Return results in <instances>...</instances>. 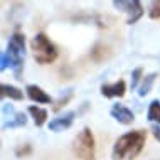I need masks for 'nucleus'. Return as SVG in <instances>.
<instances>
[{"label": "nucleus", "instance_id": "obj_1", "mask_svg": "<svg viewBox=\"0 0 160 160\" xmlns=\"http://www.w3.org/2000/svg\"><path fill=\"white\" fill-rule=\"evenodd\" d=\"M147 140V133L143 130H135L122 135L115 142L113 147V160H133L143 150Z\"/></svg>", "mask_w": 160, "mask_h": 160}, {"label": "nucleus", "instance_id": "obj_2", "mask_svg": "<svg viewBox=\"0 0 160 160\" xmlns=\"http://www.w3.org/2000/svg\"><path fill=\"white\" fill-rule=\"evenodd\" d=\"M7 59H8V68L14 69L15 76L19 78L24 68V54H25V37L24 34L15 32L10 37L7 44Z\"/></svg>", "mask_w": 160, "mask_h": 160}, {"label": "nucleus", "instance_id": "obj_3", "mask_svg": "<svg viewBox=\"0 0 160 160\" xmlns=\"http://www.w3.org/2000/svg\"><path fill=\"white\" fill-rule=\"evenodd\" d=\"M31 47L34 51V58L39 64H51L58 59V49L46 34H36L31 42Z\"/></svg>", "mask_w": 160, "mask_h": 160}, {"label": "nucleus", "instance_id": "obj_4", "mask_svg": "<svg viewBox=\"0 0 160 160\" xmlns=\"http://www.w3.org/2000/svg\"><path fill=\"white\" fill-rule=\"evenodd\" d=\"M72 150L79 160H96V150H94V137L88 127L83 128L76 135L72 142Z\"/></svg>", "mask_w": 160, "mask_h": 160}, {"label": "nucleus", "instance_id": "obj_5", "mask_svg": "<svg viewBox=\"0 0 160 160\" xmlns=\"http://www.w3.org/2000/svg\"><path fill=\"white\" fill-rule=\"evenodd\" d=\"M74 116H76L74 111H68V113H64V115L56 116V118H52L49 122V130L51 132H64V130H68L72 125Z\"/></svg>", "mask_w": 160, "mask_h": 160}, {"label": "nucleus", "instance_id": "obj_6", "mask_svg": "<svg viewBox=\"0 0 160 160\" xmlns=\"http://www.w3.org/2000/svg\"><path fill=\"white\" fill-rule=\"evenodd\" d=\"M111 116L122 125H132L133 120H135L133 111L128 110V108L123 106V105H115L113 108H111Z\"/></svg>", "mask_w": 160, "mask_h": 160}, {"label": "nucleus", "instance_id": "obj_7", "mask_svg": "<svg viewBox=\"0 0 160 160\" xmlns=\"http://www.w3.org/2000/svg\"><path fill=\"white\" fill-rule=\"evenodd\" d=\"M127 91L125 81H116L113 84H103L101 86V94L105 98H122Z\"/></svg>", "mask_w": 160, "mask_h": 160}, {"label": "nucleus", "instance_id": "obj_8", "mask_svg": "<svg viewBox=\"0 0 160 160\" xmlns=\"http://www.w3.org/2000/svg\"><path fill=\"white\" fill-rule=\"evenodd\" d=\"M27 96L36 103H51V96L47 94L42 88H39L37 84H29L27 86Z\"/></svg>", "mask_w": 160, "mask_h": 160}, {"label": "nucleus", "instance_id": "obj_9", "mask_svg": "<svg viewBox=\"0 0 160 160\" xmlns=\"http://www.w3.org/2000/svg\"><path fill=\"white\" fill-rule=\"evenodd\" d=\"M128 19L127 24H135L142 15H143V7H142L140 0H130L128 2Z\"/></svg>", "mask_w": 160, "mask_h": 160}, {"label": "nucleus", "instance_id": "obj_10", "mask_svg": "<svg viewBox=\"0 0 160 160\" xmlns=\"http://www.w3.org/2000/svg\"><path fill=\"white\" fill-rule=\"evenodd\" d=\"M3 98H10V99H15V101H20L24 98V93L19 88H15V86L0 84V99H3Z\"/></svg>", "mask_w": 160, "mask_h": 160}, {"label": "nucleus", "instance_id": "obj_11", "mask_svg": "<svg viewBox=\"0 0 160 160\" xmlns=\"http://www.w3.org/2000/svg\"><path fill=\"white\" fill-rule=\"evenodd\" d=\"M29 113L32 115L34 118V123H36V127H42V125L46 123L47 120V111L44 108H39V106H31L29 108Z\"/></svg>", "mask_w": 160, "mask_h": 160}, {"label": "nucleus", "instance_id": "obj_12", "mask_svg": "<svg viewBox=\"0 0 160 160\" xmlns=\"http://www.w3.org/2000/svg\"><path fill=\"white\" fill-rule=\"evenodd\" d=\"M147 118L155 125H160V101L158 99H153L150 103L148 111H147Z\"/></svg>", "mask_w": 160, "mask_h": 160}, {"label": "nucleus", "instance_id": "obj_13", "mask_svg": "<svg viewBox=\"0 0 160 160\" xmlns=\"http://www.w3.org/2000/svg\"><path fill=\"white\" fill-rule=\"evenodd\" d=\"M155 78H157V74H155V72H152V74H148V76L143 78L140 88H138V94H140V96H147V94L150 93V89H152V86H153V83H155Z\"/></svg>", "mask_w": 160, "mask_h": 160}, {"label": "nucleus", "instance_id": "obj_14", "mask_svg": "<svg viewBox=\"0 0 160 160\" xmlns=\"http://www.w3.org/2000/svg\"><path fill=\"white\" fill-rule=\"evenodd\" d=\"M108 56H110V49H108V47H105L103 44L94 46V49L91 51V58H93L96 62L105 61V59H108Z\"/></svg>", "mask_w": 160, "mask_h": 160}, {"label": "nucleus", "instance_id": "obj_15", "mask_svg": "<svg viewBox=\"0 0 160 160\" xmlns=\"http://www.w3.org/2000/svg\"><path fill=\"white\" fill-rule=\"evenodd\" d=\"M27 123V116L24 113H15V116L10 120V122L3 123V128H15V127H25Z\"/></svg>", "mask_w": 160, "mask_h": 160}, {"label": "nucleus", "instance_id": "obj_16", "mask_svg": "<svg viewBox=\"0 0 160 160\" xmlns=\"http://www.w3.org/2000/svg\"><path fill=\"white\" fill-rule=\"evenodd\" d=\"M150 19H160V0H152L148 8Z\"/></svg>", "mask_w": 160, "mask_h": 160}, {"label": "nucleus", "instance_id": "obj_17", "mask_svg": "<svg viewBox=\"0 0 160 160\" xmlns=\"http://www.w3.org/2000/svg\"><path fill=\"white\" fill-rule=\"evenodd\" d=\"M142 68H137L135 71L132 72V89L133 88H137V84H138V81H140V78H142Z\"/></svg>", "mask_w": 160, "mask_h": 160}, {"label": "nucleus", "instance_id": "obj_18", "mask_svg": "<svg viewBox=\"0 0 160 160\" xmlns=\"http://www.w3.org/2000/svg\"><path fill=\"white\" fill-rule=\"evenodd\" d=\"M128 2L130 0H113V5H115V8H118V10L127 12L128 10Z\"/></svg>", "mask_w": 160, "mask_h": 160}, {"label": "nucleus", "instance_id": "obj_19", "mask_svg": "<svg viewBox=\"0 0 160 160\" xmlns=\"http://www.w3.org/2000/svg\"><path fill=\"white\" fill-rule=\"evenodd\" d=\"M31 145H24V147H19V148L15 150V153H17V157H22V155H29L31 153Z\"/></svg>", "mask_w": 160, "mask_h": 160}, {"label": "nucleus", "instance_id": "obj_20", "mask_svg": "<svg viewBox=\"0 0 160 160\" xmlns=\"http://www.w3.org/2000/svg\"><path fill=\"white\" fill-rule=\"evenodd\" d=\"M8 68V59H7V54L0 51V71H5Z\"/></svg>", "mask_w": 160, "mask_h": 160}, {"label": "nucleus", "instance_id": "obj_21", "mask_svg": "<svg viewBox=\"0 0 160 160\" xmlns=\"http://www.w3.org/2000/svg\"><path fill=\"white\" fill-rule=\"evenodd\" d=\"M71 96H72V91H69V94H68L66 98H61V99L58 101V105L54 106V110H59V108H62V106H64V105H66V103L69 101V99H71Z\"/></svg>", "mask_w": 160, "mask_h": 160}, {"label": "nucleus", "instance_id": "obj_22", "mask_svg": "<svg viewBox=\"0 0 160 160\" xmlns=\"http://www.w3.org/2000/svg\"><path fill=\"white\" fill-rule=\"evenodd\" d=\"M152 132H153V137L160 142V125H153V127H152Z\"/></svg>", "mask_w": 160, "mask_h": 160}]
</instances>
